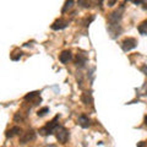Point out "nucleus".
Wrapping results in <instances>:
<instances>
[{"label":"nucleus","mask_w":147,"mask_h":147,"mask_svg":"<svg viewBox=\"0 0 147 147\" xmlns=\"http://www.w3.org/2000/svg\"><path fill=\"white\" fill-rule=\"evenodd\" d=\"M58 120H59V115L54 117V119L52 121H49L47 125L40 127L39 129V134L43 135V136H48V135H52L53 132H55V130H57V127L59 126L58 125Z\"/></svg>","instance_id":"1"},{"label":"nucleus","mask_w":147,"mask_h":147,"mask_svg":"<svg viewBox=\"0 0 147 147\" xmlns=\"http://www.w3.org/2000/svg\"><path fill=\"white\" fill-rule=\"evenodd\" d=\"M123 10H124V5L120 6L119 10H115L113 12H110L108 15V26H119L120 25V20L123 17Z\"/></svg>","instance_id":"2"},{"label":"nucleus","mask_w":147,"mask_h":147,"mask_svg":"<svg viewBox=\"0 0 147 147\" xmlns=\"http://www.w3.org/2000/svg\"><path fill=\"white\" fill-rule=\"evenodd\" d=\"M55 136H57V140L60 142V144H66L69 140V131L64 126L59 125L57 127V130H55Z\"/></svg>","instance_id":"3"},{"label":"nucleus","mask_w":147,"mask_h":147,"mask_svg":"<svg viewBox=\"0 0 147 147\" xmlns=\"http://www.w3.org/2000/svg\"><path fill=\"white\" fill-rule=\"evenodd\" d=\"M136 45H137V40L135 38H131V37H129V38H125L121 42V49L125 53H127V52H130V50L135 49Z\"/></svg>","instance_id":"4"},{"label":"nucleus","mask_w":147,"mask_h":147,"mask_svg":"<svg viewBox=\"0 0 147 147\" xmlns=\"http://www.w3.org/2000/svg\"><path fill=\"white\" fill-rule=\"evenodd\" d=\"M34 140H36V131L30 129V130L24 132V135L20 137V144L25 145L27 142H31V141H34Z\"/></svg>","instance_id":"5"},{"label":"nucleus","mask_w":147,"mask_h":147,"mask_svg":"<svg viewBox=\"0 0 147 147\" xmlns=\"http://www.w3.org/2000/svg\"><path fill=\"white\" fill-rule=\"evenodd\" d=\"M69 25V22L65 21V20H63V18H58V20H55L53 22V25L50 26V28L54 30V31H59V30H64V28H66Z\"/></svg>","instance_id":"6"},{"label":"nucleus","mask_w":147,"mask_h":147,"mask_svg":"<svg viewBox=\"0 0 147 147\" xmlns=\"http://www.w3.org/2000/svg\"><path fill=\"white\" fill-rule=\"evenodd\" d=\"M71 58H72V54L70 50H64V52H61V54L59 55V60H60V63L63 64H66L71 60Z\"/></svg>","instance_id":"7"},{"label":"nucleus","mask_w":147,"mask_h":147,"mask_svg":"<svg viewBox=\"0 0 147 147\" xmlns=\"http://www.w3.org/2000/svg\"><path fill=\"white\" fill-rule=\"evenodd\" d=\"M79 125L84 129H87L88 126H91V119L85 115V114H82V115L79 117Z\"/></svg>","instance_id":"8"},{"label":"nucleus","mask_w":147,"mask_h":147,"mask_svg":"<svg viewBox=\"0 0 147 147\" xmlns=\"http://www.w3.org/2000/svg\"><path fill=\"white\" fill-rule=\"evenodd\" d=\"M81 100H82V103L86 104V105H90V104H92V102H93L90 92H84L82 96H81Z\"/></svg>","instance_id":"9"},{"label":"nucleus","mask_w":147,"mask_h":147,"mask_svg":"<svg viewBox=\"0 0 147 147\" xmlns=\"http://www.w3.org/2000/svg\"><path fill=\"white\" fill-rule=\"evenodd\" d=\"M86 63H87V57H85V55H82V54H77L75 65L76 66H80V67H84Z\"/></svg>","instance_id":"10"},{"label":"nucleus","mask_w":147,"mask_h":147,"mask_svg":"<svg viewBox=\"0 0 147 147\" xmlns=\"http://www.w3.org/2000/svg\"><path fill=\"white\" fill-rule=\"evenodd\" d=\"M21 132H22L21 127L13 126V127L10 129V130H7V131H6V137H12V136H15V135H20Z\"/></svg>","instance_id":"11"},{"label":"nucleus","mask_w":147,"mask_h":147,"mask_svg":"<svg viewBox=\"0 0 147 147\" xmlns=\"http://www.w3.org/2000/svg\"><path fill=\"white\" fill-rule=\"evenodd\" d=\"M74 4H75V1L74 0H66L65 3H64V6H63V9H61V13H65V12H67L70 9L74 6Z\"/></svg>","instance_id":"12"},{"label":"nucleus","mask_w":147,"mask_h":147,"mask_svg":"<svg viewBox=\"0 0 147 147\" xmlns=\"http://www.w3.org/2000/svg\"><path fill=\"white\" fill-rule=\"evenodd\" d=\"M137 30H139V32L141 34H147V20L142 21L139 25V27H137Z\"/></svg>","instance_id":"13"},{"label":"nucleus","mask_w":147,"mask_h":147,"mask_svg":"<svg viewBox=\"0 0 147 147\" xmlns=\"http://www.w3.org/2000/svg\"><path fill=\"white\" fill-rule=\"evenodd\" d=\"M38 93L39 92L38 91H34V92H31V93H28V94H26L25 96V100H31V99H33L34 97H37V96H38Z\"/></svg>","instance_id":"14"},{"label":"nucleus","mask_w":147,"mask_h":147,"mask_svg":"<svg viewBox=\"0 0 147 147\" xmlns=\"http://www.w3.org/2000/svg\"><path fill=\"white\" fill-rule=\"evenodd\" d=\"M22 55H24V53H22L21 50H17L16 53H13V54L11 55V59H12L13 61H16V60H18V59H20V58L22 57Z\"/></svg>","instance_id":"15"},{"label":"nucleus","mask_w":147,"mask_h":147,"mask_svg":"<svg viewBox=\"0 0 147 147\" xmlns=\"http://www.w3.org/2000/svg\"><path fill=\"white\" fill-rule=\"evenodd\" d=\"M49 112V108L48 107H43L42 109H39L38 110V113H37V115H38V117H44L45 115V114H47Z\"/></svg>","instance_id":"16"},{"label":"nucleus","mask_w":147,"mask_h":147,"mask_svg":"<svg viewBox=\"0 0 147 147\" xmlns=\"http://www.w3.org/2000/svg\"><path fill=\"white\" fill-rule=\"evenodd\" d=\"M79 4L81 6H84V7H90L91 6V1H90V0H79Z\"/></svg>","instance_id":"17"},{"label":"nucleus","mask_w":147,"mask_h":147,"mask_svg":"<svg viewBox=\"0 0 147 147\" xmlns=\"http://www.w3.org/2000/svg\"><path fill=\"white\" fill-rule=\"evenodd\" d=\"M93 20H94V15H91L90 18H88V17H86L85 20H84V26H88Z\"/></svg>","instance_id":"18"},{"label":"nucleus","mask_w":147,"mask_h":147,"mask_svg":"<svg viewBox=\"0 0 147 147\" xmlns=\"http://www.w3.org/2000/svg\"><path fill=\"white\" fill-rule=\"evenodd\" d=\"M13 120H15V121H18V120L22 121V120H24V117H22V113H21V112H17V113L15 114V117H13Z\"/></svg>","instance_id":"19"},{"label":"nucleus","mask_w":147,"mask_h":147,"mask_svg":"<svg viewBox=\"0 0 147 147\" xmlns=\"http://www.w3.org/2000/svg\"><path fill=\"white\" fill-rule=\"evenodd\" d=\"M140 70H141L142 72H144L145 75H147V65H144V66H141V69H140Z\"/></svg>","instance_id":"20"},{"label":"nucleus","mask_w":147,"mask_h":147,"mask_svg":"<svg viewBox=\"0 0 147 147\" xmlns=\"http://www.w3.org/2000/svg\"><path fill=\"white\" fill-rule=\"evenodd\" d=\"M115 3H117V0H108V6L115 5Z\"/></svg>","instance_id":"21"},{"label":"nucleus","mask_w":147,"mask_h":147,"mask_svg":"<svg viewBox=\"0 0 147 147\" xmlns=\"http://www.w3.org/2000/svg\"><path fill=\"white\" fill-rule=\"evenodd\" d=\"M146 0H134V4H136V5H140V4L142 3H145Z\"/></svg>","instance_id":"22"},{"label":"nucleus","mask_w":147,"mask_h":147,"mask_svg":"<svg viewBox=\"0 0 147 147\" xmlns=\"http://www.w3.org/2000/svg\"><path fill=\"white\" fill-rule=\"evenodd\" d=\"M137 147H146V142H144V141L139 142V144H137Z\"/></svg>","instance_id":"23"},{"label":"nucleus","mask_w":147,"mask_h":147,"mask_svg":"<svg viewBox=\"0 0 147 147\" xmlns=\"http://www.w3.org/2000/svg\"><path fill=\"white\" fill-rule=\"evenodd\" d=\"M145 124H146V125H147V115L145 117Z\"/></svg>","instance_id":"24"},{"label":"nucleus","mask_w":147,"mask_h":147,"mask_svg":"<svg viewBox=\"0 0 147 147\" xmlns=\"http://www.w3.org/2000/svg\"><path fill=\"white\" fill-rule=\"evenodd\" d=\"M45 147H57V146H54V145H49V146H45Z\"/></svg>","instance_id":"25"},{"label":"nucleus","mask_w":147,"mask_h":147,"mask_svg":"<svg viewBox=\"0 0 147 147\" xmlns=\"http://www.w3.org/2000/svg\"><path fill=\"white\" fill-rule=\"evenodd\" d=\"M144 7H145V9H146V10H147V4H146V5H145V6H144Z\"/></svg>","instance_id":"26"},{"label":"nucleus","mask_w":147,"mask_h":147,"mask_svg":"<svg viewBox=\"0 0 147 147\" xmlns=\"http://www.w3.org/2000/svg\"><path fill=\"white\" fill-rule=\"evenodd\" d=\"M130 1H134V0H130Z\"/></svg>","instance_id":"27"}]
</instances>
